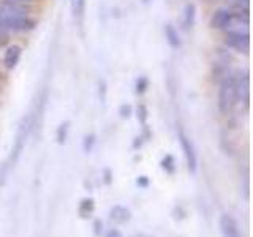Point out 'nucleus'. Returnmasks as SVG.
I'll return each mask as SVG.
<instances>
[{
    "instance_id": "nucleus-18",
    "label": "nucleus",
    "mask_w": 253,
    "mask_h": 237,
    "mask_svg": "<svg viewBox=\"0 0 253 237\" xmlns=\"http://www.w3.org/2000/svg\"><path fill=\"white\" fill-rule=\"evenodd\" d=\"M100 100L101 103L106 101V82L105 81H100Z\"/></svg>"
},
{
    "instance_id": "nucleus-2",
    "label": "nucleus",
    "mask_w": 253,
    "mask_h": 237,
    "mask_svg": "<svg viewBox=\"0 0 253 237\" xmlns=\"http://www.w3.org/2000/svg\"><path fill=\"white\" fill-rule=\"evenodd\" d=\"M237 81L236 78H225L218 90V109L221 114H228L237 101Z\"/></svg>"
},
{
    "instance_id": "nucleus-12",
    "label": "nucleus",
    "mask_w": 253,
    "mask_h": 237,
    "mask_svg": "<svg viewBox=\"0 0 253 237\" xmlns=\"http://www.w3.org/2000/svg\"><path fill=\"white\" fill-rule=\"evenodd\" d=\"M71 3V11L76 16V18H81L85 8V0H70Z\"/></svg>"
},
{
    "instance_id": "nucleus-4",
    "label": "nucleus",
    "mask_w": 253,
    "mask_h": 237,
    "mask_svg": "<svg viewBox=\"0 0 253 237\" xmlns=\"http://www.w3.org/2000/svg\"><path fill=\"white\" fill-rule=\"evenodd\" d=\"M236 19V13L228 8H220L211 18V27L217 30H228Z\"/></svg>"
},
{
    "instance_id": "nucleus-10",
    "label": "nucleus",
    "mask_w": 253,
    "mask_h": 237,
    "mask_svg": "<svg viewBox=\"0 0 253 237\" xmlns=\"http://www.w3.org/2000/svg\"><path fill=\"white\" fill-rule=\"evenodd\" d=\"M195 16H196V8H195V5L193 3H188L185 6V11H184V27L185 29L193 27Z\"/></svg>"
},
{
    "instance_id": "nucleus-16",
    "label": "nucleus",
    "mask_w": 253,
    "mask_h": 237,
    "mask_svg": "<svg viewBox=\"0 0 253 237\" xmlns=\"http://www.w3.org/2000/svg\"><path fill=\"white\" fill-rule=\"evenodd\" d=\"M138 118H139V122L144 125L146 120H147V108L144 105H139L138 106Z\"/></svg>"
},
{
    "instance_id": "nucleus-14",
    "label": "nucleus",
    "mask_w": 253,
    "mask_h": 237,
    "mask_svg": "<svg viewBox=\"0 0 253 237\" xmlns=\"http://www.w3.org/2000/svg\"><path fill=\"white\" fill-rule=\"evenodd\" d=\"M67 131H68V122L62 123V125L59 126V130H57V141L60 142V144H62V142H65Z\"/></svg>"
},
{
    "instance_id": "nucleus-19",
    "label": "nucleus",
    "mask_w": 253,
    "mask_h": 237,
    "mask_svg": "<svg viewBox=\"0 0 253 237\" xmlns=\"http://www.w3.org/2000/svg\"><path fill=\"white\" fill-rule=\"evenodd\" d=\"M119 113H121L122 117H130V114H131V108H130L128 105H124V106H121V109H119Z\"/></svg>"
},
{
    "instance_id": "nucleus-3",
    "label": "nucleus",
    "mask_w": 253,
    "mask_h": 237,
    "mask_svg": "<svg viewBox=\"0 0 253 237\" xmlns=\"http://www.w3.org/2000/svg\"><path fill=\"white\" fill-rule=\"evenodd\" d=\"M226 44L239 52H249V49H250L249 30H228L226 32Z\"/></svg>"
},
{
    "instance_id": "nucleus-21",
    "label": "nucleus",
    "mask_w": 253,
    "mask_h": 237,
    "mask_svg": "<svg viewBox=\"0 0 253 237\" xmlns=\"http://www.w3.org/2000/svg\"><path fill=\"white\" fill-rule=\"evenodd\" d=\"M138 185H139V187H147V177H146V176H141V177L138 179Z\"/></svg>"
},
{
    "instance_id": "nucleus-6",
    "label": "nucleus",
    "mask_w": 253,
    "mask_h": 237,
    "mask_svg": "<svg viewBox=\"0 0 253 237\" xmlns=\"http://www.w3.org/2000/svg\"><path fill=\"white\" fill-rule=\"evenodd\" d=\"M218 225H220V231L223 234V237H242L236 218L233 215H229V213H221Z\"/></svg>"
},
{
    "instance_id": "nucleus-1",
    "label": "nucleus",
    "mask_w": 253,
    "mask_h": 237,
    "mask_svg": "<svg viewBox=\"0 0 253 237\" xmlns=\"http://www.w3.org/2000/svg\"><path fill=\"white\" fill-rule=\"evenodd\" d=\"M35 27V19L30 18L27 8L19 3H6L0 8V29L24 32Z\"/></svg>"
},
{
    "instance_id": "nucleus-11",
    "label": "nucleus",
    "mask_w": 253,
    "mask_h": 237,
    "mask_svg": "<svg viewBox=\"0 0 253 237\" xmlns=\"http://www.w3.org/2000/svg\"><path fill=\"white\" fill-rule=\"evenodd\" d=\"M95 209V204H93V199H83L81 204H79V213H81V217H87L90 215Z\"/></svg>"
},
{
    "instance_id": "nucleus-8",
    "label": "nucleus",
    "mask_w": 253,
    "mask_h": 237,
    "mask_svg": "<svg viewBox=\"0 0 253 237\" xmlns=\"http://www.w3.org/2000/svg\"><path fill=\"white\" fill-rule=\"evenodd\" d=\"M109 218H111V221H114V223H117V225H124L131 218V212H130V209H126V207H124V205L117 204V205H114V207H111Z\"/></svg>"
},
{
    "instance_id": "nucleus-17",
    "label": "nucleus",
    "mask_w": 253,
    "mask_h": 237,
    "mask_svg": "<svg viewBox=\"0 0 253 237\" xmlns=\"http://www.w3.org/2000/svg\"><path fill=\"white\" fill-rule=\"evenodd\" d=\"M93 144H95V136H93V134H90V136H85V139H84V150H85V152H90Z\"/></svg>"
},
{
    "instance_id": "nucleus-22",
    "label": "nucleus",
    "mask_w": 253,
    "mask_h": 237,
    "mask_svg": "<svg viewBox=\"0 0 253 237\" xmlns=\"http://www.w3.org/2000/svg\"><path fill=\"white\" fill-rule=\"evenodd\" d=\"M27 2H32V0H6V3H19V5H24Z\"/></svg>"
},
{
    "instance_id": "nucleus-15",
    "label": "nucleus",
    "mask_w": 253,
    "mask_h": 237,
    "mask_svg": "<svg viewBox=\"0 0 253 237\" xmlns=\"http://www.w3.org/2000/svg\"><path fill=\"white\" fill-rule=\"evenodd\" d=\"M147 85H149L147 79H146L144 76H141V78L138 79V81H136V92H138V93H144L146 89H147Z\"/></svg>"
},
{
    "instance_id": "nucleus-7",
    "label": "nucleus",
    "mask_w": 253,
    "mask_h": 237,
    "mask_svg": "<svg viewBox=\"0 0 253 237\" xmlns=\"http://www.w3.org/2000/svg\"><path fill=\"white\" fill-rule=\"evenodd\" d=\"M21 54H22V49L21 46L18 44H10L5 49L3 52V65L6 70H13L16 65L19 63V59H21Z\"/></svg>"
},
{
    "instance_id": "nucleus-9",
    "label": "nucleus",
    "mask_w": 253,
    "mask_h": 237,
    "mask_svg": "<svg viewBox=\"0 0 253 237\" xmlns=\"http://www.w3.org/2000/svg\"><path fill=\"white\" fill-rule=\"evenodd\" d=\"M165 37H166V41L171 47L174 49H177L180 46V37H179V32L177 29L172 26V24H166L165 26Z\"/></svg>"
},
{
    "instance_id": "nucleus-13",
    "label": "nucleus",
    "mask_w": 253,
    "mask_h": 237,
    "mask_svg": "<svg viewBox=\"0 0 253 237\" xmlns=\"http://www.w3.org/2000/svg\"><path fill=\"white\" fill-rule=\"evenodd\" d=\"M162 168L165 171H168L169 174L174 172V168H176V166H174V158L171 155H166L163 160H162Z\"/></svg>"
},
{
    "instance_id": "nucleus-20",
    "label": "nucleus",
    "mask_w": 253,
    "mask_h": 237,
    "mask_svg": "<svg viewBox=\"0 0 253 237\" xmlns=\"http://www.w3.org/2000/svg\"><path fill=\"white\" fill-rule=\"evenodd\" d=\"M106 237H122V234H121L119 229H111V231L106 234Z\"/></svg>"
},
{
    "instance_id": "nucleus-23",
    "label": "nucleus",
    "mask_w": 253,
    "mask_h": 237,
    "mask_svg": "<svg viewBox=\"0 0 253 237\" xmlns=\"http://www.w3.org/2000/svg\"><path fill=\"white\" fill-rule=\"evenodd\" d=\"M142 2H144V3H149V2H150V0H142Z\"/></svg>"
},
{
    "instance_id": "nucleus-5",
    "label": "nucleus",
    "mask_w": 253,
    "mask_h": 237,
    "mask_svg": "<svg viewBox=\"0 0 253 237\" xmlns=\"http://www.w3.org/2000/svg\"><path fill=\"white\" fill-rule=\"evenodd\" d=\"M179 141H180V146L182 150H184V155H185V160H187V166L190 172H196L198 168V155H196V150L193 142L190 141V138L184 131H179Z\"/></svg>"
}]
</instances>
